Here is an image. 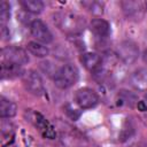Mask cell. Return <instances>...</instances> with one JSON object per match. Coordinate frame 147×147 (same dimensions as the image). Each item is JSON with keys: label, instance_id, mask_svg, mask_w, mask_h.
<instances>
[{"label": "cell", "instance_id": "23", "mask_svg": "<svg viewBox=\"0 0 147 147\" xmlns=\"http://www.w3.org/2000/svg\"><path fill=\"white\" fill-rule=\"evenodd\" d=\"M146 10H147V2H146Z\"/></svg>", "mask_w": 147, "mask_h": 147}, {"label": "cell", "instance_id": "11", "mask_svg": "<svg viewBox=\"0 0 147 147\" xmlns=\"http://www.w3.org/2000/svg\"><path fill=\"white\" fill-rule=\"evenodd\" d=\"M80 61L83 63V65L90 70V71H93L95 72L102 64V59L99 54L96 53H92V52H87V53H84L80 57Z\"/></svg>", "mask_w": 147, "mask_h": 147}, {"label": "cell", "instance_id": "21", "mask_svg": "<svg viewBox=\"0 0 147 147\" xmlns=\"http://www.w3.org/2000/svg\"><path fill=\"white\" fill-rule=\"evenodd\" d=\"M142 60H144V62L147 64V49H145L144 53H142Z\"/></svg>", "mask_w": 147, "mask_h": 147}, {"label": "cell", "instance_id": "2", "mask_svg": "<svg viewBox=\"0 0 147 147\" xmlns=\"http://www.w3.org/2000/svg\"><path fill=\"white\" fill-rule=\"evenodd\" d=\"M78 78H79V71L77 67L71 63H67L60 67L55 72V75L53 76L54 84L62 90L69 88L72 85H75Z\"/></svg>", "mask_w": 147, "mask_h": 147}, {"label": "cell", "instance_id": "3", "mask_svg": "<svg viewBox=\"0 0 147 147\" xmlns=\"http://www.w3.org/2000/svg\"><path fill=\"white\" fill-rule=\"evenodd\" d=\"M1 63H11L16 65H23L29 62L28 53L17 46H6L1 49Z\"/></svg>", "mask_w": 147, "mask_h": 147}, {"label": "cell", "instance_id": "13", "mask_svg": "<svg viewBox=\"0 0 147 147\" xmlns=\"http://www.w3.org/2000/svg\"><path fill=\"white\" fill-rule=\"evenodd\" d=\"M17 113V106L14 101L1 96L0 98V116L1 118H11Z\"/></svg>", "mask_w": 147, "mask_h": 147}, {"label": "cell", "instance_id": "5", "mask_svg": "<svg viewBox=\"0 0 147 147\" xmlns=\"http://www.w3.org/2000/svg\"><path fill=\"white\" fill-rule=\"evenodd\" d=\"M98 94L88 87H83L76 91L75 93V102L80 109H90L95 107L99 103Z\"/></svg>", "mask_w": 147, "mask_h": 147}, {"label": "cell", "instance_id": "12", "mask_svg": "<svg viewBox=\"0 0 147 147\" xmlns=\"http://www.w3.org/2000/svg\"><path fill=\"white\" fill-rule=\"evenodd\" d=\"M130 83L136 90L147 92V69L141 68L136 70L130 77Z\"/></svg>", "mask_w": 147, "mask_h": 147}, {"label": "cell", "instance_id": "9", "mask_svg": "<svg viewBox=\"0 0 147 147\" xmlns=\"http://www.w3.org/2000/svg\"><path fill=\"white\" fill-rule=\"evenodd\" d=\"M121 6H122V9H123V11L127 18L138 21L142 17L144 9H142V6L140 2L127 0V1H122Z\"/></svg>", "mask_w": 147, "mask_h": 147}, {"label": "cell", "instance_id": "15", "mask_svg": "<svg viewBox=\"0 0 147 147\" xmlns=\"http://www.w3.org/2000/svg\"><path fill=\"white\" fill-rule=\"evenodd\" d=\"M28 51L34 55L36 57H46L49 53V49L47 48V46L42 42L39 41H30L28 44Z\"/></svg>", "mask_w": 147, "mask_h": 147}, {"label": "cell", "instance_id": "10", "mask_svg": "<svg viewBox=\"0 0 147 147\" xmlns=\"http://www.w3.org/2000/svg\"><path fill=\"white\" fill-rule=\"evenodd\" d=\"M90 29L99 38H106L110 33V24L103 18H93L90 23Z\"/></svg>", "mask_w": 147, "mask_h": 147}, {"label": "cell", "instance_id": "8", "mask_svg": "<svg viewBox=\"0 0 147 147\" xmlns=\"http://www.w3.org/2000/svg\"><path fill=\"white\" fill-rule=\"evenodd\" d=\"M34 126L37 127V130L47 139H54L56 133L54 127L52 126V124L39 113H32V117H31Z\"/></svg>", "mask_w": 147, "mask_h": 147}, {"label": "cell", "instance_id": "4", "mask_svg": "<svg viewBox=\"0 0 147 147\" xmlns=\"http://www.w3.org/2000/svg\"><path fill=\"white\" fill-rule=\"evenodd\" d=\"M117 57L125 64H132L138 60L139 56V47L136 42L131 40H124L118 44L116 48Z\"/></svg>", "mask_w": 147, "mask_h": 147}, {"label": "cell", "instance_id": "16", "mask_svg": "<svg viewBox=\"0 0 147 147\" xmlns=\"http://www.w3.org/2000/svg\"><path fill=\"white\" fill-rule=\"evenodd\" d=\"M21 5L24 10L31 14H40L45 7L41 0H22Z\"/></svg>", "mask_w": 147, "mask_h": 147}, {"label": "cell", "instance_id": "20", "mask_svg": "<svg viewBox=\"0 0 147 147\" xmlns=\"http://www.w3.org/2000/svg\"><path fill=\"white\" fill-rule=\"evenodd\" d=\"M138 106H140V109L141 110H147V92L144 95V100L140 103H138Z\"/></svg>", "mask_w": 147, "mask_h": 147}, {"label": "cell", "instance_id": "6", "mask_svg": "<svg viewBox=\"0 0 147 147\" xmlns=\"http://www.w3.org/2000/svg\"><path fill=\"white\" fill-rule=\"evenodd\" d=\"M23 83L25 88L33 95H42L45 92L44 82L40 75L34 70H29L23 75Z\"/></svg>", "mask_w": 147, "mask_h": 147}, {"label": "cell", "instance_id": "19", "mask_svg": "<svg viewBox=\"0 0 147 147\" xmlns=\"http://www.w3.org/2000/svg\"><path fill=\"white\" fill-rule=\"evenodd\" d=\"M9 16H10L9 3L6 1H1V3H0V21H1V24L3 26H5L6 22L9 20Z\"/></svg>", "mask_w": 147, "mask_h": 147}, {"label": "cell", "instance_id": "17", "mask_svg": "<svg viewBox=\"0 0 147 147\" xmlns=\"http://www.w3.org/2000/svg\"><path fill=\"white\" fill-rule=\"evenodd\" d=\"M137 101H138V99H137L136 94L131 93L130 91H125V90L119 91V93H118V103L119 105L132 107Z\"/></svg>", "mask_w": 147, "mask_h": 147}, {"label": "cell", "instance_id": "14", "mask_svg": "<svg viewBox=\"0 0 147 147\" xmlns=\"http://www.w3.org/2000/svg\"><path fill=\"white\" fill-rule=\"evenodd\" d=\"M24 71L21 65L11 64V63H1V78H15L23 75Z\"/></svg>", "mask_w": 147, "mask_h": 147}, {"label": "cell", "instance_id": "1", "mask_svg": "<svg viewBox=\"0 0 147 147\" xmlns=\"http://www.w3.org/2000/svg\"><path fill=\"white\" fill-rule=\"evenodd\" d=\"M53 20L62 32L70 36L79 34L85 28L84 18L72 11H59L54 15Z\"/></svg>", "mask_w": 147, "mask_h": 147}, {"label": "cell", "instance_id": "7", "mask_svg": "<svg viewBox=\"0 0 147 147\" xmlns=\"http://www.w3.org/2000/svg\"><path fill=\"white\" fill-rule=\"evenodd\" d=\"M30 32L32 37L42 44H49L53 41V34L48 26L40 20H34L30 23Z\"/></svg>", "mask_w": 147, "mask_h": 147}, {"label": "cell", "instance_id": "18", "mask_svg": "<svg viewBox=\"0 0 147 147\" xmlns=\"http://www.w3.org/2000/svg\"><path fill=\"white\" fill-rule=\"evenodd\" d=\"M82 5L85 6L93 14L100 15V14L103 13V5L101 2H99V1H83Z\"/></svg>", "mask_w": 147, "mask_h": 147}, {"label": "cell", "instance_id": "22", "mask_svg": "<svg viewBox=\"0 0 147 147\" xmlns=\"http://www.w3.org/2000/svg\"><path fill=\"white\" fill-rule=\"evenodd\" d=\"M140 147H147V142H142V144L140 145Z\"/></svg>", "mask_w": 147, "mask_h": 147}]
</instances>
